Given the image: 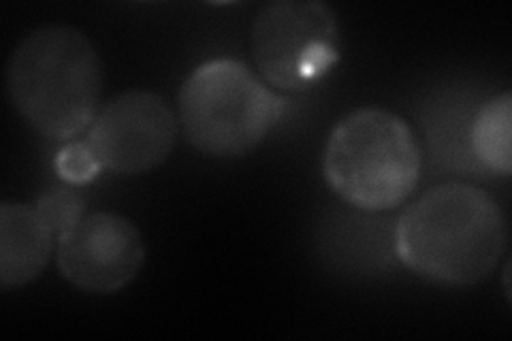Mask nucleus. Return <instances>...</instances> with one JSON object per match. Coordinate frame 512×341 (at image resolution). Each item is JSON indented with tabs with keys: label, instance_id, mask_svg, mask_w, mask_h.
Masks as SVG:
<instances>
[{
	"label": "nucleus",
	"instance_id": "8",
	"mask_svg": "<svg viewBox=\"0 0 512 341\" xmlns=\"http://www.w3.org/2000/svg\"><path fill=\"white\" fill-rule=\"evenodd\" d=\"M58 243L37 207L3 203L0 207V286L20 288L43 273Z\"/></svg>",
	"mask_w": 512,
	"mask_h": 341
},
{
	"label": "nucleus",
	"instance_id": "2",
	"mask_svg": "<svg viewBox=\"0 0 512 341\" xmlns=\"http://www.w3.org/2000/svg\"><path fill=\"white\" fill-rule=\"evenodd\" d=\"M103 64L90 39L69 26L39 28L15 47L7 64L13 107L50 139L90 131L99 113Z\"/></svg>",
	"mask_w": 512,
	"mask_h": 341
},
{
	"label": "nucleus",
	"instance_id": "7",
	"mask_svg": "<svg viewBox=\"0 0 512 341\" xmlns=\"http://www.w3.org/2000/svg\"><path fill=\"white\" fill-rule=\"evenodd\" d=\"M62 278L79 290L111 295L131 284L146 261L141 233L120 214H86L58 243Z\"/></svg>",
	"mask_w": 512,
	"mask_h": 341
},
{
	"label": "nucleus",
	"instance_id": "6",
	"mask_svg": "<svg viewBox=\"0 0 512 341\" xmlns=\"http://www.w3.org/2000/svg\"><path fill=\"white\" fill-rule=\"evenodd\" d=\"M175 137L178 118L163 96L131 90L111 99L96 113L86 141L103 169L135 175L165 162Z\"/></svg>",
	"mask_w": 512,
	"mask_h": 341
},
{
	"label": "nucleus",
	"instance_id": "3",
	"mask_svg": "<svg viewBox=\"0 0 512 341\" xmlns=\"http://www.w3.org/2000/svg\"><path fill=\"white\" fill-rule=\"evenodd\" d=\"M423 154L408 122L380 107L352 111L333 128L323 156L327 184L348 205L389 211L419 184Z\"/></svg>",
	"mask_w": 512,
	"mask_h": 341
},
{
	"label": "nucleus",
	"instance_id": "5",
	"mask_svg": "<svg viewBox=\"0 0 512 341\" xmlns=\"http://www.w3.org/2000/svg\"><path fill=\"white\" fill-rule=\"evenodd\" d=\"M252 56L269 86L306 90L340 60L338 15L316 0L269 3L252 26Z\"/></svg>",
	"mask_w": 512,
	"mask_h": 341
},
{
	"label": "nucleus",
	"instance_id": "10",
	"mask_svg": "<svg viewBox=\"0 0 512 341\" xmlns=\"http://www.w3.org/2000/svg\"><path fill=\"white\" fill-rule=\"evenodd\" d=\"M35 207L41 214V218L50 224L56 239H60L71 229V226H75L86 216L82 194L73 190L71 186L50 188L47 192H43Z\"/></svg>",
	"mask_w": 512,
	"mask_h": 341
},
{
	"label": "nucleus",
	"instance_id": "1",
	"mask_svg": "<svg viewBox=\"0 0 512 341\" xmlns=\"http://www.w3.org/2000/svg\"><path fill=\"white\" fill-rule=\"evenodd\" d=\"M508 226L500 205L470 184L427 190L397 222V256L412 273L442 286H472L498 267Z\"/></svg>",
	"mask_w": 512,
	"mask_h": 341
},
{
	"label": "nucleus",
	"instance_id": "9",
	"mask_svg": "<svg viewBox=\"0 0 512 341\" xmlns=\"http://www.w3.org/2000/svg\"><path fill=\"white\" fill-rule=\"evenodd\" d=\"M512 133V94L495 96L478 111L472 128V148L483 165L500 175H510Z\"/></svg>",
	"mask_w": 512,
	"mask_h": 341
},
{
	"label": "nucleus",
	"instance_id": "11",
	"mask_svg": "<svg viewBox=\"0 0 512 341\" xmlns=\"http://www.w3.org/2000/svg\"><path fill=\"white\" fill-rule=\"evenodd\" d=\"M103 167L99 158L92 152L88 141H73L67 148H62L56 158V171L62 182L69 186L88 184L92 177Z\"/></svg>",
	"mask_w": 512,
	"mask_h": 341
},
{
	"label": "nucleus",
	"instance_id": "4",
	"mask_svg": "<svg viewBox=\"0 0 512 341\" xmlns=\"http://www.w3.org/2000/svg\"><path fill=\"white\" fill-rule=\"evenodd\" d=\"M284 99L244 62L212 60L190 73L180 90V124L201 154L237 158L274 128Z\"/></svg>",
	"mask_w": 512,
	"mask_h": 341
}]
</instances>
